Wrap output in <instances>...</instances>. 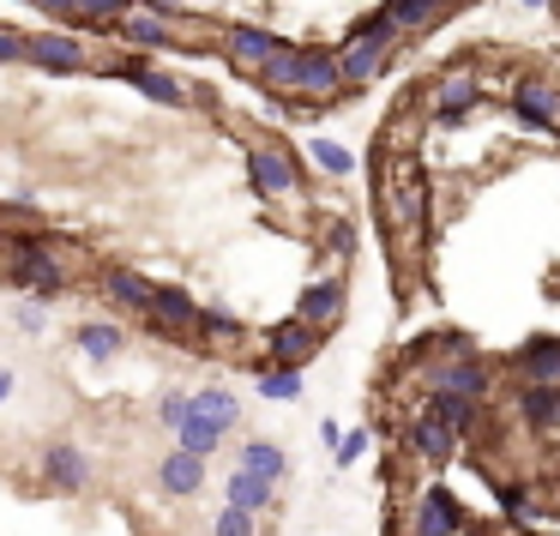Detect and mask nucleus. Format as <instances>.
<instances>
[{
    "label": "nucleus",
    "instance_id": "nucleus-7",
    "mask_svg": "<svg viewBox=\"0 0 560 536\" xmlns=\"http://www.w3.org/2000/svg\"><path fill=\"white\" fill-rule=\"evenodd\" d=\"M512 109H518V121L536 127V133H560V85L555 79L524 73L518 85H512Z\"/></svg>",
    "mask_w": 560,
    "mask_h": 536
},
{
    "label": "nucleus",
    "instance_id": "nucleus-25",
    "mask_svg": "<svg viewBox=\"0 0 560 536\" xmlns=\"http://www.w3.org/2000/svg\"><path fill=\"white\" fill-rule=\"evenodd\" d=\"M223 494H230V506L266 512V506H271V494H278V482H266V476H254V470H230V482H223Z\"/></svg>",
    "mask_w": 560,
    "mask_h": 536
},
{
    "label": "nucleus",
    "instance_id": "nucleus-38",
    "mask_svg": "<svg viewBox=\"0 0 560 536\" xmlns=\"http://www.w3.org/2000/svg\"><path fill=\"white\" fill-rule=\"evenodd\" d=\"M182 416H187V392H163V398H158V422L175 428Z\"/></svg>",
    "mask_w": 560,
    "mask_h": 536
},
{
    "label": "nucleus",
    "instance_id": "nucleus-29",
    "mask_svg": "<svg viewBox=\"0 0 560 536\" xmlns=\"http://www.w3.org/2000/svg\"><path fill=\"white\" fill-rule=\"evenodd\" d=\"M127 7H133V0H73V19H67V25H91V31H109L115 19L127 13Z\"/></svg>",
    "mask_w": 560,
    "mask_h": 536
},
{
    "label": "nucleus",
    "instance_id": "nucleus-30",
    "mask_svg": "<svg viewBox=\"0 0 560 536\" xmlns=\"http://www.w3.org/2000/svg\"><path fill=\"white\" fill-rule=\"evenodd\" d=\"M428 410H434L446 428H458V434H464V428H476V398H458V392H434Z\"/></svg>",
    "mask_w": 560,
    "mask_h": 536
},
{
    "label": "nucleus",
    "instance_id": "nucleus-20",
    "mask_svg": "<svg viewBox=\"0 0 560 536\" xmlns=\"http://www.w3.org/2000/svg\"><path fill=\"white\" fill-rule=\"evenodd\" d=\"M319 338H326L319 326H307V319H290V326L271 331V362H278V368H302L307 356L319 350Z\"/></svg>",
    "mask_w": 560,
    "mask_h": 536
},
{
    "label": "nucleus",
    "instance_id": "nucleus-23",
    "mask_svg": "<svg viewBox=\"0 0 560 536\" xmlns=\"http://www.w3.org/2000/svg\"><path fill=\"white\" fill-rule=\"evenodd\" d=\"M158 482L170 488V494H199V488H206V458H199V452H182V446H175L170 458L158 464Z\"/></svg>",
    "mask_w": 560,
    "mask_h": 536
},
{
    "label": "nucleus",
    "instance_id": "nucleus-10",
    "mask_svg": "<svg viewBox=\"0 0 560 536\" xmlns=\"http://www.w3.org/2000/svg\"><path fill=\"white\" fill-rule=\"evenodd\" d=\"M218 49H223V61H230V73H235V79H254V67L266 61L271 49H278V31L235 25V31H223V37H218Z\"/></svg>",
    "mask_w": 560,
    "mask_h": 536
},
{
    "label": "nucleus",
    "instance_id": "nucleus-17",
    "mask_svg": "<svg viewBox=\"0 0 560 536\" xmlns=\"http://www.w3.org/2000/svg\"><path fill=\"white\" fill-rule=\"evenodd\" d=\"M43 482H49V488H61V494H79V488L91 482L85 452H79V446H67V440H61V446H49V452H43Z\"/></svg>",
    "mask_w": 560,
    "mask_h": 536
},
{
    "label": "nucleus",
    "instance_id": "nucleus-14",
    "mask_svg": "<svg viewBox=\"0 0 560 536\" xmlns=\"http://www.w3.org/2000/svg\"><path fill=\"white\" fill-rule=\"evenodd\" d=\"M476 103H482V79H476L470 67H452V73H440V79H434V109L446 115V121L470 115Z\"/></svg>",
    "mask_w": 560,
    "mask_h": 536
},
{
    "label": "nucleus",
    "instance_id": "nucleus-24",
    "mask_svg": "<svg viewBox=\"0 0 560 536\" xmlns=\"http://www.w3.org/2000/svg\"><path fill=\"white\" fill-rule=\"evenodd\" d=\"M151 290H158V283L139 278V271H103V295H109L115 307H127V314H145Z\"/></svg>",
    "mask_w": 560,
    "mask_h": 536
},
{
    "label": "nucleus",
    "instance_id": "nucleus-21",
    "mask_svg": "<svg viewBox=\"0 0 560 536\" xmlns=\"http://www.w3.org/2000/svg\"><path fill=\"white\" fill-rule=\"evenodd\" d=\"M452 7H458V0H386V13H392V25H398V37H422V31H434Z\"/></svg>",
    "mask_w": 560,
    "mask_h": 536
},
{
    "label": "nucleus",
    "instance_id": "nucleus-37",
    "mask_svg": "<svg viewBox=\"0 0 560 536\" xmlns=\"http://www.w3.org/2000/svg\"><path fill=\"white\" fill-rule=\"evenodd\" d=\"M13 61H25V31L0 25V67H13Z\"/></svg>",
    "mask_w": 560,
    "mask_h": 536
},
{
    "label": "nucleus",
    "instance_id": "nucleus-33",
    "mask_svg": "<svg viewBox=\"0 0 560 536\" xmlns=\"http://www.w3.org/2000/svg\"><path fill=\"white\" fill-rule=\"evenodd\" d=\"M211 536H259V512H247V506H223L218 518H211Z\"/></svg>",
    "mask_w": 560,
    "mask_h": 536
},
{
    "label": "nucleus",
    "instance_id": "nucleus-18",
    "mask_svg": "<svg viewBox=\"0 0 560 536\" xmlns=\"http://www.w3.org/2000/svg\"><path fill=\"white\" fill-rule=\"evenodd\" d=\"M187 410L199 416V422H211L218 434H235V422H242V398H235L230 386H206V392H187Z\"/></svg>",
    "mask_w": 560,
    "mask_h": 536
},
{
    "label": "nucleus",
    "instance_id": "nucleus-2",
    "mask_svg": "<svg viewBox=\"0 0 560 536\" xmlns=\"http://www.w3.org/2000/svg\"><path fill=\"white\" fill-rule=\"evenodd\" d=\"M392 55H398V25H392V13L380 7L374 19H362V25L350 31V43L338 49V73H343V91H362L368 79H380L392 67Z\"/></svg>",
    "mask_w": 560,
    "mask_h": 536
},
{
    "label": "nucleus",
    "instance_id": "nucleus-39",
    "mask_svg": "<svg viewBox=\"0 0 560 536\" xmlns=\"http://www.w3.org/2000/svg\"><path fill=\"white\" fill-rule=\"evenodd\" d=\"M331 452H338V464L350 470V464L368 452V434H362V428H355V434H338V446H331Z\"/></svg>",
    "mask_w": 560,
    "mask_h": 536
},
{
    "label": "nucleus",
    "instance_id": "nucleus-1",
    "mask_svg": "<svg viewBox=\"0 0 560 536\" xmlns=\"http://www.w3.org/2000/svg\"><path fill=\"white\" fill-rule=\"evenodd\" d=\"M380 206H386L392 254H398V247H422V235H428V182H422V170H416V158H398L386 170Z\"/></svg>",
    "mask_w": 560,
    "mask_h": 536
},
{
    "label": "nucleus",
    "instance_id": "nucleus-31",
    "mask_svg": "<svg viewBox=\"0 0 560 536\" xmlns=\"http://www.w3.org/2000/svg\"><path fill=\"white\" fill-rule=\"evenodd\" d=\"M518 410H524V422L548 428V422H555V416H560V392H555V386H524Z\"/></svg>",
    "mask_w": 560,
    "mask_h": 536
},
{
    "label": "nucleus",
    "instance_id": "nucleus-13",
    "mask_svg": "<svg viewBox=\"0 0 560 536\" xmlns=\"http://www.w3.org/2000/svg\"><path fill=\"white\" fill-rule=\"evenodd\" d=\"M512 374H518L524 386H555L560 392V338H530L512 356Z\"/></svg>",
    "mask_w": 560,
    "mask_h": 536
},
{
    "label": "nucleus",
    "instance_id": "nucleus-42",
    "mask_svg": "<svg viewBox=\"0 0 560 536\" xmlns=\"http://www.w3.org/2000/svg\"><path fill=\"white\" fill-rule=\"evenodd\" d=\"M13 398V368H0V404Z\"/></svg>",
    "mask_w": 560,
    "mask_h": 536
},
{
    "label": "nucleus",
    "instance_id": "nucleus-15",
    "mask_svg": "<svg viewBox=\"0 0 560 536\" xmlns=\"http://www.w3.org/2000/svg\"><path fill=\"white\" fill-rule=\"evenodd\" d=\"M295 61H302V43H283V37H278V49H271L266 61L254 67V85L266 91V97H283V103H290V97H295Z\"/></svg>",
    "mask_w": 560,
    "mask_h": 536
},
{
    "label": "nucleus",
    "instance_id": "nucleus-22",
    "mask_svg": "<svg viewBox=\"0 0 560 536\" xmlns=\"http://www.w3.org/2000/svg\"><path fill=\"white\" fill-rule=\"evenodd\" d=\"M458 524H464L458 500L446 488H428L422 506H416V536H458Z\"/></svg>",
    "mask_w": 560,
    "mask_h": 536
},
{
    "label": "nucleus",
    "instance_id": "nucleus-19",
    "mask_svg": "<svg viewBox=\"0 0 560 536\" xmlns=\"http://www.w3.org/2000/svg\"><path fill=\"white\" fill-rule=\"evenodd\" d=\"M338 314H343V278H319V283H307L302 290V307H295V319H307V326H338Z\"/></svg>",
    "mask_w": 560,
    "mask_h": 536
},
{
    "label": "nucleus",
    "instance_id": "nucleus-4",
    "mask_svg": "<svg viewBox=\"0 0 560 536\" xmlns=\"http://www.w3.org/2000/svg\"><path fill=\"white\" fill-rule=\"evenodd\" d=\"M13 283H37V302H55L67 290V266L55 247L43 242H19L13 247Z\"/></svg>",
    "mask_w": 560,
    "mask_h": 536
},
{
    "label": "nucleus",
    "instance_id": "nucleus-16",
    "mask_svg": "<svg viewBox=\"0 0 560 536\" xmlns=\"http://www.w3.org/2000/svg\"><path fill=\"white\" fill-rule=\"evenodd\" d=\"M410 446L422 452L428 464H440V470H446V464H452V452H458V428H446L434 410H422V416L410 422Z\"/></svg>",
    "mask_w": 560,
    "mask_h": 536
},
{
    "label": "nucleus",
    "instance_id": "nucleus-8",
    "mask_svg": "<svg viewBox=\"0 0 560 536\" xmlns=\"http://www.w3.org/2000/svg\"><path fill=\"white\" fill-rule=\"evenodd\" d=\"M103 73H121V79H133V85L145 91L151 103H170V109H187V103H194V91H187V79L163 73V67H151V61H103Z\"/></svg>",
    "mask_w": 560,
    "mask_h": 536
},
{
    "label": "nucleus",
    "instance_id": "nucleus-36",
    "mask_svg": "<svg viewBox=\"0 0 560 536\" xmlns=\"http://www.w3.org/2000/svg\"><path fill=\"white\" fill-rule=\"evenodd\" d=\"M326 247H331V254H355V223L350 218L326 223Z\"/></svg>",
    "mask_w": 560,
    "mask_h": 536
},
{
    "label": "nucleus",
    "instance_id": "nucleus-35",
    "mask_svg": "<svg viewBox=\"0 0 560 536\" xmlns=\"http://www.w3.org/2000/svg\"><path fill=\"white\" fill-rule=\"evenodd\" d=\"M199 331H211V338H242V319L223 314V307H199Z\"/></svg>",
    "mask_w": 560,
    "mask_h": 536
},
{
    "label": "nucleus",
    "instance_id": "nucleus-41",
    "mask_svg": "<svg viewBox=\"0 0 560 536\" xmlns=\"http://www.w3.org/2000/svg\"><path fill=\"white\" fill-rule=\"evenodd\" d=\"M19 326H25V331H43V307H19Z\"/></svg>",
    "mask_w": 560,
    "mask_h": 536
},
{
    "label": "nucleus",
    "instance_id": "nucleus-40",
    "mask_svg": "<svg viewBox=\"0 0 560 536\" xmlns=\"http://www.w3.org/2000/svg\"><path fill=\"white\" fill-rule=\"evenodd\" d=\"M25 7H37V13H49V19H73V0H25Z\"/></svg>",
    "mask_w": 560,
    "mask_h": 536
},
{
    "label": "nucleus",
    "instance_id": "nucleus-11",
    "mask_svg": "<svg viewBox=\"0 0 560 536\" xmlns=\"http://www.w3.org/2000/svg\"><path fill=\"white\" fill-rule=\"evenodd\" d=\"M428 386H434V392H458V398H476V404H482L494 380H488V368L476 362L470 350H452V362H440L434 374H428Z\"/></svg>",
    "mask_w": 560,
    "mask_h": 536
},
{
    "label": "nucleus",
    "instance_id": "nucleus-9",
    "mask_svg": "<svg viewBox=\"0 0 560 536\" xmlns=\"http://www.w3.org/2000/svg\"><path fill=\"white\" fill-rule=\"evenodd\" d=\"M145 319H151V331H163V338H199V302L187 290H151Z\"/></svg>",
    "mask_w": 560,
    "mask_h": 536
},
{
    "label": "nucleus",
    "instance_id": "nucleus-5",
    "mask_svg": "<svg viewBox=\"0 0 560 536\" xmlns=\"http://www.w3.org/2000/svg\"><path fill=\"white\" fill-rule=\"evenodd\" d=\"M331 97H343L338 49H302V61H295V97L290 103H331Z\"/></svg>",
    "mask_w": 560,
    "mask_h": 536
},
{
    "label": "nucleus",
    "instance_id": "nucleus-3",
    "mask_svg": "<svg viewBox=\"0 0 560 536\" xmlns=\"http://www.w3.org/2000/svg\"><path fill=\"white\" fill-rule=\"evenodd\" d=\"M247 182H254V194L283 199L302 187V158L283 139H259V145H247Z\"/></svg>",
    "mask_w": 560,
    "mask_h": 536
},
{
    "label": "nucleus",
    "instance_id": "nucleus-32",
    "mask_svg": "<svg viewBox=\"0 0 560 536\" xmlns=\"http://www.w3.org/2000/svg\"><path fill=\"white\" fill-rule=\"evenodd\" d=\"M307 158H314L326 175H350L355 170V151H343L338 139H307Z\"/></svg>",
    "mask_w": 560,
    "mask_h": 536
},
{
    "label": "nucleus",
    "instance_id": "nucleus-27",
    "mask_svg": "<svg viewBox=\"0 0 560 536\" xmlns=\"http://www.w3.org/2000/svg\"><path fill=\"white\" fill-rule=\"evenodd\" d=\"M175 440H182V452H199V458H211V452H218V446H223V440H230V434H218V428H211V422H199V416L187 410L182 422H175Z\"/></svg>",
    "mask_w": 560,
    "mask_h": 536
},
{
    "label": "nucleus",
    "instance_id": "nucleus-12",
    "mask_svg": "<svg viewBox=\"0 0 560 536\" xmlns=\"http://www.w3.org/2000/svg\"><path fill=\"white\" fill-rule=\"evenodd\" d=\"M25 61L49 67V73H79V67H91L85 61V43L67 37V31H43V37H31V31H25Z\"/></svg>",
    "mask_w": 560,
    "mask_h": 536
},
{
    "label": "nucleus",
    "instance_id": "nucleus-26",
    "mask_svg": "<svg viewBox=\"0 0 560 536\" xmlns=\"http://www.w3.org/2000/svg\"><path fill=\"white\" fill-rule=\"evenodd\" d=\"M242 470L266 476V482H283L290 458H283V446H278V440H247V446H242Z\"/></svg>",
    "mask_w": 560,
    "mask_h": 536
},
{
    "label": "nucleus",
    "instance_id": "nucleus-34",
    "mask_svg": "<svg viewBox=\"0 0 560 536\" xmlns=\"http://www.w3.org/2000/svg\"><path fill=\"white\" fill-rule=\"evenodd\" d=\"M259 392L278 398V404H295V398H302V368H271V374L259 380Z\"/></svg>",
    "mask_w": 560,
    "mask_h": 536
},
{
    "label": "nucleus",
    "instance_id": "nucleus-6",
    "mask_svg": "<svg viewBox=\"0 0 560 536\" xmlns=\"http://www.w3.org/2000/svg\"><path fill=\"white\" fill-rule=\"evenodd\" d=\"M109 37L127 43V49H139V55H151V49H170L175 43V19H163V13H151L145 0H133V7L109 25Z\"/></svg>",
    "mask_w": 560,
    "mask_h": 536
},
{
    "label": "nucleus",
    "instance_id": "nucleus-43",
    "mask_svg": "<svg viewBox=\"0 0 560 536\" xmlns=\"http://www.w3.org/2000/svg\"><path fill=\"white\" fill-rule=\"evenodd\" d=\"M524 7H555V0H524Z\"/></svg>",
    "mask_w": 560,
    "mask_h": 536
},
{
    "label": "nucleus",
    "instance_id": "nucleus-28",
    "mask_svg": "<svg viewBox=\"0 0 560 536\" xmlns=\"http://www.w3.org/2000/svg\"><path fill=\"white\" fill-rule=\"evenodd\" d=\"M79 350H85L91 362H109V356L121 350V326H109V319H91V326H79Z\"/></svg>",
    "mask_w": 560,
    "mask_h": 536
}]
</instances>
